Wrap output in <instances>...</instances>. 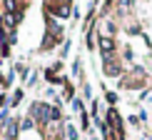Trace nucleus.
Listing matches in <instances>:
<instances>
[{
  "instance_id": "f257e3e1",
  "label": "nucleus",
  "mask_w": 152,
  "mask_h": 140,
  "mask_svg": "<svg viewBox=\"0 0 152 140\" xmlns=\"http://www.w3.org/2000/svg\"><path fill=\"white\" fill-rule=\"evenodd\" d=\"M15 133H18V128H15V123H10V125H8V130H5V135H8V138L12 140V138H15Z\"/></svg>"
}]
</instances>
